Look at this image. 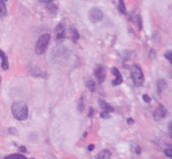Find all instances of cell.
Wrapping results in <instances>:
<instances>
[{
	"label": "cell",
	"instance_id": "9",
	"mask_svg": "<svg viewBox=\"0 0 172 159\" xmlns=\"http://www.w3.org/2000/svg\"><path fill=\"white\" fill-rule=\"evenodd\" d=\"M99 104H100V106H102V109H103V110L108 112V113H110V112H113V110H114V109L112 108V106L108 104V103H105V101H103V100L99 101Z\"/></svg>",
	"mask_w": 172,
	"mask_h": 159
},
{
	"label": "cell",
	"instance_id": "27",
	"mask_svg": "<svg viewBox=\"0 0 172 159\" xmlns=\"http://www.w3.org/2000/svg\"><path fill=\"white\" fill-rule=\"evenodd\" d=\"M4 1H5V0H4Z\"/></svg>",
	"mask_w": 172,
	"mask_h": 159
},
{
	"label": "cell",
	"instance_id": "2",
	"mask_svg": "<svg viewBox=\"0 0 172 159\" xmlns=\"http://www.w3.org/2000/svg\"><path fill=\"white\" fill-rule=\"evenodd\" d=\"M49 41H50V35L49 33H44L39 37V40L36 42V46H35V50L37 54H44L45 50L48 49V45H49Z\"/></svg>",
	"mask_w": 172,
	"mask_h": 159
},
{
	"label": "cell",
	"instance_id": "4",
	"mask_svg": "<svg viewBox=\"0 0 172 159\" xmlns=\"http://www.w3.org/2000/svg\"><path fill=\"white\" fill-rule=\"evenodd\" d=\"M89 19L93 23H98L103 19V12L99 9V8H93L89 12Z\"/></svg>",
	"mask_w": 172,
	"mask_h": 159
},
{
	"label": "cell",
	"instance_id": "24",
	"mask_svg": "<svg viewBox=\"0 0 172 159\" xmlns=\"http://www.w3.org/2000/svg\"><path fill=\"white\" fill-rule=\"evenodd\" d=\"M19 150H21V152H23V153H24V152H26V148H23V146H21V148H19Z\"/></svg>",
	"mask_w": 172,
	"mask_h": 159
},
{
	"label": "cell",
	"instance_id": "16",
	"mask_svg": "<svg viewBox=\"0 0 172 159\" xmlns=\"http://www.w3.org/2000/svg\"><path fill=\"white\" fill-rule=\"evenodd\" d=\"M46 4H48V5H46V8H48V9L51 12V13H55V12H57V7H55V4H53V3H46Z\"/></svg>",
	"mask_w": 172,
	"mask_h": 159
},
{
	"label": "cell",
	"instance_id": "12",
	"mask_svg": "<svg viewBox=\"0 0 172 159\" xmlns=\"http://www.w3.org/2000/svg\"><path fill=\"white\" fill-rule=\"evenodd\" d=\"M86 86H87V89L90 90V91H95V89H96L95 81H93V80H89L87 82H86Z\"/></svg>",
	"mask_w": 172,
	"mask_h": 159
},
{
	"label": "cell",
	"instance_id": "3",
	"mask_svg": "<svg viewBox=\"0 0 172 159\" xmlns=\"http://www.w3.org/2000/svg\"><path fill=\"white\" fill-rule=\"evenodd\" d=\"M131 77L134 80V84L136 86H141L144 82V75H143V71L139 66H134L131 70Z\"/></svg>",
	"mask_w": 172,
	"mask_h": 159
},
{
	"label": "cell",
	"instance_id": "20",
	"mask_svg": "<svg viewBox=\"0 0 172 159\" xmlns=\"http://www.w3.org/2000/svg\"><path fill=\"white\" fill-rule=\"evenodd\" d=\"M112 72H113V75H114L116 77H119V76H121V73H119V71L117 70V68H113V71H112Z\"/></svg>",
	"mask_w": 172,
	"mask_h": 159
},
{
	"label": "cell",
	"instance_id": "14",
	"mask_svg": "<svg viewBox=\"0 0 172 159\" xmlns=\"http://www.w3.org/2000/svg\"><path fill=\"white\" fill-rule=\"evenodd\" d=\"M84 108H85V99L84 96H81L79 101V112H84Z\"/></svg>",
	"mask_w": 172,
	"mask_h": 159
},
{
	"label": "cell",
	"instance_id": "8",
	"mask_svg": "<svg viewBox=\"0 0 172 159\" xmlns=\"http://www.w3.org/2000/svg\"><path fill=\"white\" fill-rule=\"evenodd\" d=\"M55 33H57V37L61 40V38L64 37V24L63 23H59L55 28Z\"/></svg>",
	"mask_w": 172,
	"mask_h": 159
},
{
	"label": "cell",
	"instance_id": "1",
	"mask_svg": "<svg viewBox=\"0 0 172 159\" xmlns=\"http://www.w3.org/2000/svg\"><path fill=\"white\" fill-rule=\"evenodd\" d=\"M12 113L16 119L24 121V119H27V115H28V108L24 103L17 101V103H13L12 104Z\"/></svg>",
	"mask_w": 172,
	"mask_h": 159
},
{
	"label": "cell",
	"instance_id": "10",
	"mask_svg": "<svg viewBox=\"0 0 172 159\" xmlns=\"http://www.w3.org/2000/svg\"><path fill=\"white\" fill-rule=\"evenodd\" d=\"M110 152L109 150H103V152H100L98 154V158L99 159H108V158H110Z\"/></svg>",
	"mask_w": 172,
	"mask_h": 159
},
{
	"label": "cell",
	"instance_id": "11",
	"mask_svg": "<svg viewBox=\"0 0 172 159\" xmlns=\"http://www.w3.org/2000/svg\"><path fill=\"white\" fill-rule=\"evenodd\" d=\"M4 16H7V7L4 0H0V17H4Z\"/></svg>",
	"mask_w": 172,
	"mask_h": 159
},
{
	"label": "cell",
	"instance_id": "13",
	"mask_svg": "<svg viewBox=\"0 0 172 159\" xmlns=\"http://www.w3.org/2000/svg\"><path fill=\"white\" fill-rule=\"evenodd\" d=\"M166 87H167V84L165 82V81H163V80H159V81H158V90H159V92H162Z\"/></svg>",
	"mask_w": 172,
	"mask_h": 159
},
{
	"label": "cell",
	"instance_id": "7",
	"mask_svg": "<svg viewBox=\"0 0 172 159\" xmlns=\"http://www.w3.org/2000/svg\"><path fill=\"white\" fill-rule=\"evenodd\" d=\"M0 58H1V66H3V70L4 71H7L8 68H9V64H8V58H7V55L4 51L0 50Z\"/></svg>",
	"mask_w": 172,
	"mask_h": 159
},
{
	"label": "cell",
	"instance_id": "21",
	"mask_svg": "<svg viewBox=\"0 0 172 159\" xmlns=\"http://www.w3.org/2000/svg\"><path fill=\"white\" fill-rule=\"evenodd\" d=\"M100 115H102V118H109V114H108V112H103V113H102Z\"/></svg>",
	"mask_w": 172,
	"mask_h": 159
},
{
	"label": "cell",
	"instance_id": "26",
	"mask_svg": "<svg viewBox=\"0 0 172 159\" xmlns=\"http://www.w3.org/2000/svg\"><path fill=\"white\" fill-rule=\"evenodd\" d=\"M41 1H44V3H50V1H53V0H41Z\"/></svg>",
	"mask_w": 172,
	"mask_h": 159
},
{
	"label": "cell",
	"instance_id": "18",
	"mask_svg": "<svg viewBox=\"0 0 172 159\" xmlns=\"http://www.w3.org/2000/svg\"><path fill=\"white\" fill-rule=\"evenodd\" d=\"M121 82H122V77L119 76V77H117V78H116V80H114V81H113V82H112V84H113V85L116 86V85H119Z\"/></svg>",
	"mask_w": 172,
	"mask_h": 159
},
{
	"label": "cell",
	"instance_id": "22",
	"mask_svg": "<svg viewBox=\"0 0 172 159\" xmlns=\"http://www.w3.org/2000/svg\"><path fill=\"white\" fill-rule=\"evenodd\" d=\"M166 58L168 59L170 62H172V59H171V50H168V51H167V53H166Z\"/></svg>",
	"mask_w": 172,
	"mask_h": 159
},
{
	"label": "cell",
	"instance_id": "6",
	"mask_svg": "<svg viewBox=\"0 0 172 159\" xmlns=\"http://www.w3.org/2000/svg\"><path fill=\"white\" fill-rule=\"evenodd\" d=\"M166 114H167V112L165 109V106H163V105H158L156 113H154V117H156V119H162V118L166 117Z\"/></svg>",
	"mask_w": 172,
	"mask_h": 159
},
{
	"label": "cell",
	"instance_id": "17",
	"mask_svg": "<svg viewBox=\"0 0 172 159\" xmlns=\"http://www.w3.org/2000/svg\"><path fill=\"white\" fill-rule=\"evenodd\" d=\"M71 33H72V38H73L75 41L79 40V32H77V30L76 28H71Z\"/></svg>",
	"mask_w": 172,
	"mask_h": 159
},
{
	"label": "cell",
	"instance_id": "5",
	"mask_svg": "<svg viewBox=\"0 0 172 159\" xmlns=\"http://www.w3.org/2000/svg\"><path fill=\"white\" fill-rule=\"evenodd\" d=\"M95 77H96V80H98V82H103L104 81V77H105V70H104V67H102V66H99L95 68Z\"/></svg>",
	"mask_w": 172,
	"mask_h": 159
},
{
	"label": "cell",
	"instance_id": "25",
	"mask_svg": "<svg viewBox=\"0 0 172 159\" xmlns=\"http://www.w3.org/2000/svg\"><path fill=\"white\" fill-rule=\"evenodd\" d=\"M93 149H94V145H89V150H90V152H91Z\"/></svg>",
	"mask_w": 172,
	"mask_h": 159
},
{
	"label": "cell",
	"instance_id": "15",
	"mask_svg": "<svg viewBox=\"0 0 172 159\" xmlns=\"http://www.w3.org/2000/svg\"><path fill=\"white\" fill-rule=\"evenodd\" d=\"M118 8H119V12H121L122 14H126V7H125V1H123V0H119Z\"/></svg>",
	"mask_w": 172,
	"mask_h": 159
},
{
	"label": "cell",
	"instance_id": "23",
	"mask_svg": "<svg viewBox=\"0 0 172 159\" xmlns=\"http://www.w3.org/2000/svg\"><path fill=\"white\" fill-rule=\"evenodd\" d=\"M143 99H144V101H147V103H149V101H150V98L147 95V94H145V95L143 96Z\"/></svg>",
	"mask_w": 172,
	"mask_h": 159
},
{
	"label": "cell",
	"instance_id": "19",
	"mask_svg": "<svg viewBox=\"0 0 172 159\" xmlns=\"http://www.w3.org/2000/svg\"><path fill=\"white\" fill-rule=\"evenodd\" d=\"M165 153H166V155H167V157H170V158H172V152H171V146H168V148H167Z\"/></svg>",
	"mask_w": 172,
	"mask_h": 159
}]
</instances>
